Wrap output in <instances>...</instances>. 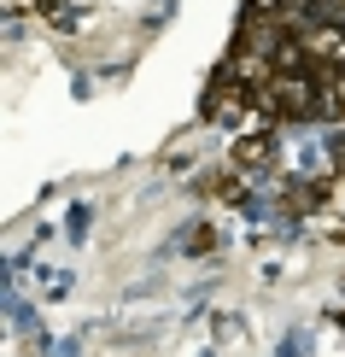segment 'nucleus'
I'll use <instances>...</instances> for the list:
<instances>
[{"label":"nucleus","instance_id":"nucleus-1","mask_svg":"<svg viewBox=\"0 0 345 357\" xmlns=\"http://www.w3.org/2000/svg\"><path fill=\"white\" fill-rule=\"evenodd\" d=\"M269 158H275V153H269V141H240V146H234V165H240V170H263Z\"/></svg>","mask_w":345,"mask_h":357},{"label":"nucleus","instance_id":"nucleus-4","mask_svg":"<svg viewBox=\"0 0 345 357\" xmlns=\"http://www.w3.org/2000/svg\"><path fill=\"white\" fill-rule=\"evenodd\" d=\"M41 281H47V299H65L70 293V270H47Z\"/></svg>","mask_w":345,"mask_h":357},{"label":"nucleus","instance_id":"nucleus-2","mask_svg":"<svg viewBox=\"0 0 345 357\" xmlns=\"http://www.w3.org/2000/svg\"><path fill=\"white\" fill-rule=\"evenodd\" d=\"M176 241H182V252H211V229H182Z\"/></svg>","mask_w":345,"mask_h":357},{"label":"nucleus","instance_id":"nucleus-3","mask_svg":"<svg viewBox=\"0 0 345 357\" xmlns=\"http://www.w3.org/2000/svg\"><path fill=\"white\" fill-rule=\"evenodd\" d=\"M65 234L82 246V234H88V205H70V222H65Z\"/></svg>","mask_w":345,"mask_h":357}]
</instances>
